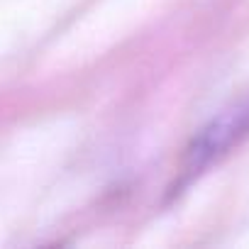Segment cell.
<instances>
[{"instance_id": "1", "label": "cell", "mask_w": 249, "mask_h": 249, "mask_svg": "<svg viewBox=\"0 0 249 249\" xmlns=\"http://www.w3.org/2000/svg\"><path fill=\"white\" fill-rule=\"evenodd\" d=\"M247 135H249V100L239 103L234 107H227L225 112L213 117L193 137V142L186 149L178 186H183L191 178H196L198 174H203L210 164H215L232 147H237Z\"/></svg>"}]
</instances>
